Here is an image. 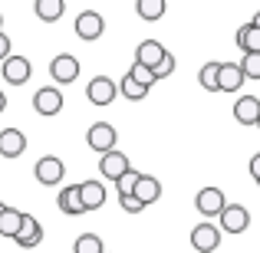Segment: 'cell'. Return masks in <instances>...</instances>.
<instances>
[{
  "mask_svg": "<svg viewBox=\"0 0 260 253\" xmlns=\"http://www.w3.org/2000/svg\"><path fill=\"white\" fill-rule=\"evenodd\" d=\"M86 141H89V148H92V152H99V158H102V155L115 152L119 132H115V128L109 125V122H95V125L86 132Z\"/></svg>",
  "mask_w": 260,
  "mask_h": 253,
  "instance_id": "1",
  "label": "cell"
},
{
  "mask_svg": "<svg viewBox=\"0 0 260 253\" xmlns=\"http://www.w3.org/2000/svg\"><path fill=\"white\" fill-rule=\"evenodd\" d=\"M50 76L56 86H70L79 79V59L73 56V53H59V56H53L50 63Z\"/></svg>",
  "mask_w": 260,
  "mask_h": 253,
  "instance_id": "2",
  "label": "cell"
},
{
  "mask_svg": "<svg viewBox=\"0 0 260 253\" xmlns=\"http://www.w3.org/2000/svg\"><path fill=\"white\" fill-rule=\"evenodd\" d=\"M191 247L198 253H214L221 247V227H214L211 221L194 224V230H191Z\"/></svg>",
  "mask_w": 260,
  "mask_h": 253,
  "instance_id": "3",
  "label": "cell"
},
{
  "mask_svg": "<svg viewBox=\"0 0 260 253\" xmlns=\"http://www.w3.org/2000/svg\"><path fill=\"white\" fill-rule=\"evenodd\" d=\"M194 204H198V214L201 217H221L224 210H228V201H224L221 188H201Z\"/></svg>",
  "mask_w": 260,
  "mask_h": 253,
  "instance_id": "4",
  "label": "cell"
},
{
  "mask_svg": "<svg viewBox=\"0 0 260 253\" xmlns=\"http://www.w3.org/2000/svg\"><path fill=\"white\" fill-rule=\"evenodd\" d=\"M128 171H132V165H128V158H125V155L119 152V148H115V152H109V155H102V158H99V174H102V177H109L112 184H119L122 177L128 174Z\"/></svg>",
  "mask_w": 260,
  "mask_h": 253,
  "instance_id": "5",
  "label": "cell"
},
{
  "mask_svg": "<svg viewBox=\"0 0 260 253\" xmlns=\"http://www.w3.org/2000/svg\"><path fill=\"white\" fill-rule=\"evenodd\" d=\"M0 73H4V83L23 86V83H30V76H33V63L26 56H10L7 63H0Z\"/></svg>",
  "mask_w": 260,
  "mask_h": 253,
  "instance_id": "6",
  "label": "cell"
},
{
  "mask_svg": "<svg viewBox=\"0 0 260 253\" xmlns=\"http://www.w3.org/2000/svg\"><path fill=\"white\" fill-rule=\"evenodd\" d=\"M119 92H122V89L115 86L109 76H95V79H89V86H86V95H89L92 105H109V102H115Z\"/></svg>",
  "mask_w": 260,
  "mask_h": 253,
  "instance_id": "7",
  "label": "cell"
},
{
  "mask_svg": "<svg viewBox=\"0 0 260 253\" xmlns=\"http://www.w3.org/2000/svg\"><path fill=\"white\" fill-rule=\"evenodd\" d=\"M102 30H106V20H102L99 10H83L76 17V37L86 40V43H92V40L102 37Z\"/></svg>",
  "mask_w": 260,
  "mask_h": 253,
  "instance_id": "8",
  "label": "cell"
},
{
  "mask_svg": "<svg viewBox=\"0 0 260 253\" xmlns=\"http://www.w3.org/2000/svg\"><path fill=\"white\" fill-rule=\"evenodd\" d=\"M33 174H37V181H40V184H46V188H56V184L63 181L66 168H63V161H59L56 155H46V158H40V161H37Z\"/></svg>",
  "mask_w": 260,
  "mask_h": 253,
  "instance_id": "9",
  "label": "cell"
},
{
  "mask_svg": "<svg viewBox=\"0 0 260 253\" xmlns=\"http://www.w3.org/2000/svg\"><path fill=\"white\" fill-rule=\"evenodd\" d=\"M217 221H221L224 234H244V230L250 227V214H247V207H241V204H228V210H224Z\"/></svg>",
  "mask_w": 260,
  "mask_h": 253,
  "instance_id": "10",
  "label": "cell"
},
{
  "mask_svg": "<svg viewBox=\"0 0 260 253\" xmlns=\"http://www.w3.org/2000/svg\"><path fill=\"white\" fill-rule=\"evenodd\" d=\"M33 109L37 115H56L63 109V92L56 86H46V89H37L33 92Z\"/></svg>",
  "mask_w": 260,
  "mask_h": 253,
  "instance_id": "11",
  "label": "cell"
},
{
  "mask_svg": "<svg viewBox=\"0 0 260 253\" xmlns=\"http://www.w3.org/2000/svg\"><path fill=\"white\" fill-rule=\"evenodd\" d=\"M165 56H168V50L158 43V40H142L139 50H135V63H139V66H148V69H158Z\"/></svg>",
  "mask_w": 260,
  "mask_h": 253,
  "instance_id": "12",
  "label": "cell"
},
{
  "mask_svg": "<svg viewBox=\"0 0 260 253\" xmlns=\"http://www.w3.org/2000/svg\"><path fill=\"white\" fill-rule=\"evenodd\" d=\"M26 152V135L20 128H4L0 132V155L4 158H20Z\"/></svg>",
  "mask_w": 260,
  "mask_h": 253,
  "instance_id": "13",
  "label": "cell"
},
{
  "mask_svg": "<svg viewBox=\"0 0 260 253\" xmlns=\"http://www.w3.org/2000/svg\"><path fill=\"white\" fill-rule=\"evenodd\" d=\"M234 119L241 125H260V99L257 95H241L234 102Z\"/></svg>",
  "mask_w": 260,
  "mask_h": 253,
  "instance_id": "14",
  "label": "cell"
},
{
  "mask_svg": "<svg viewBox=\"0 0 260 253\" xmlns=\"http://www.w3.org/2000/svg\"><path fill=\"white\" fill-rule=\"evenodd\" d=\"M40 240H43V227H40V221L33 214H23V227H20L17 234V247H40Z\"/></svg>",
  "mask_w": 260,
  "mask_h": 253,
  "instance_id": "15",
  "label": "cell"
},
{
  "mask_svg": "<svg viewBox=\"0 0 260 253\" xmlns=\"http://www.w3.org/2000/svg\"><path fill=\"white\" fill-rule=\"evenodd\" d=\"M79 197H83L86 210H99L106 204V184L102 181H83L79 184Z\"/></svg>",
  "mask_w": 260,
  "mask_h": 253,
  "instance_id": "16",
  "label": "cell"
},
{
  "mask_svg": "<svg viewBox=\"0 0 260 253\" xmlns=\"http://www.w3.org/2000/svg\"><path fill=\"white\" fill-rule=\"evenodd\" d=\"M56 204H59V210H63V214H70V217L86 214L83 197H79V184H73V188H63V191H59V194H56Z\"/></svg>",
  "mask_w": 260,
  "mask_h": 253,
  "instance_id": "17",
  "label": "cell"
},
{
  "mask_svg": "<svg viewBox=\"0 0 260 253\" xmlns=\"http://www.w3.org/2000/svg\"><path fill=\"white\" fill-rule=\"evenodd\" d=\"M244 83L247 76H244L241 63H221V92H237Z\"/></svg>",
  "mask_w": 260,
  "mask_h": 253,
  "instance_id": "18",
  "label": "cell"
},
{
  "mask_svg": "<svg viewBox=\"0 0 260 253\" xmlns=\"http://www.w3.org/2000/svg\"><path fill=\"white\" fill-rule=\"evenodd\" d=\"M135 197H139L142 204H155L161 197V181L158 177H152V174H142V181H139V188H135Z\"/></svg>",
  "mask_w": 260,
  "mask_h": 253,
  "instance_id": "19",
  "label": "cell"
},
{
  "mask_svg": "<svg viewBox=\"0 0 260 253\" xmlns=\"http://www.w3.org/2000/svg\"><path fill=\"white\" fill-rule=\"evenodd\" d=\"M33 10H37V17L43 20V23H56V20L63 17L66 4L63 0H33Z\"/></svg>",
  "mask_w": 260,
  "mask_h": 253,
  "instance_id": "20",
  "label": "cell"
},
{
  "mask_svg": "<svg viewBox=\"0 0 260 253\" xmlns=\"http://www.w3.org/2000/svg\"><path fill=\"white\" fill-rule=\"evenodd\" d=\"M237 46L244 50V56H247V53H260V30L254 23H244L241 30H237Z\"/></svg>",
  "mask_w": 260,
  "mask_h": 253,
  "instance_id": "21",
  "label": "cell"
},
{
  "mask_svg": "<svg viewBox=\"0 0 260 253\" xmlns=\"http://www.w3.org/2000/svg\"><path fill=\"white\" fill-rule=\"evenodd\" d=\"M198 83L208 92H221V63H204L198 73Z\"/></svg>",
  "mask_w": 260,
  "mask_h": 253,
  "instance_id": "22",
  "label": "cell"
},
{
  "mask_svg": "<svg viewBox=\"0 0 260 253\" xmlns=\"http://www.w3.org/2000/svg\"><path fill=\"white\" fill-rule=\"evenodd\" d=\"M135 10H139V17H142V20L155 23V20L165 17L168 4H165V0H135Z\"/></svg>",
  "mask_w": 260,
  "mask_h": 253,
  "instance_id": "23",
  "label": "cell"
},
{
  "mask_svg": "<svg viewBox=\"0 0 260 253\" xmlns=\"http://www.w3.org/2000/svg\"><path fill=\"white\" fill-rule=\"evenodd\" d=\"M20 227H23V214H20L17 207H7V210H4V217H0V234H4V237H13V240H17Z\"/></svg>",
  "mask_w": 260,
  "mask_h": 253,
  "instance_id": "24",
  "label": "cell"
},
{
  "mask_svg": "<svg viewBox=\"0 0 260 253\" xmlns=\"http://www.w3.org/2000/svg\"><path fill=\"white\" fill-rule=\"evenodd\" d=\"M73 253H109V250L102 247V237L99 234H79Z\"/></svg>",
  "mask_w": 260,
  "mask_h": 253,
  "instance_id": "25",
  "label": "cell"
},
{
  "mask_svg": "<svg viewBox=\"0 0 260 253\" xmlns=\"http://www.w3.org/2000/svg\"><path fill=\"white\" fill-rule=\"evenodd\" d=\"M119 89H122V95H125V99H132V102H142V99L148 95V89L142 86V83H135V79L128 76V73H125V79L119 83Z\"/></svg>",
  "mask_w": 260,
  "mask_h": 253,
  "instance_id": "26",
  "label": "cell"
},
{
  "mask_svg": "<svg viewBox=\"0 0 260 253\" xmlns=\"http://www.w3.org/2000/svg\"><path fill=\"white\" fill-rule=\"evenodd\" d=\"M139 181H142V174H139V171H128V174L125 177H122V181L119 184H115V191H119V197H128V194H135V188H139Z\"/></svg>",
  "mask_w": 260,
  "mask_h": 253,
  "instance_id": "27",
  "label": "cell"
},
{
  "mask_svg": "<svg viewBox=\"0 0 260 253\" xmlns=\"http://www.w3.org/2000/svg\"><path fill=\"white\" fill-rule=\"evenodd\" d=\"M128 76H132L135 83H142L145 89H152L155 83H158V79H155V69H148V66H139V63H135L132 69H128Z\"/></svg>",
  "mask_w": 260,
  "mask_h": 253,
  "instance_id": "28",
  "label": "cell"
},
{
  "mask_svg": "<svg viewBox=\"0 0 260 253\" xmlns=\"http://www.w3.org/2000/svg\"><path fill=\"white\" fill-rule=\"evenodd\" d=\"M241 69L247 79H260V53H247V56L241 59Z\"/></svg>",
  "mask_w": 260,
  "mask_h": 253,
  "instance_id": "29",
  "label": "cell"
},
{
  "mask_svg": "<svg viewBox=\"0 0 260 253\" xmlns=\"http://www.w3.org/2000/svg\"><path fill=\"white\" fill-rule=\"evenodd\" d=\"M119 204H122V210H128V214H142V210H145V204H142L135 194H128V197H119Z\"/></svg>",
  "mask_w": 260,
  "mask_h": 253,
  "instance_id": "30",
  "label": "cell"
},
{
  "mask_svg": "<svg viewBox=\"0 0 260 253\" xmlns=\"http://www.w3.org/2000/svg\"><path fill=\"white\" fill-rule=\"evenodd\" d=\"M172 73H175V56H172V53H168V56L161 59V66H158V69H155V79H168V76H172Z\"/></svg>",
  "mask_w": 260,
  "mask_h": 253,
  "instance_id": "31",
  "label": "cell"
},
{
  "mask_svg": "<svg viewBox=\"0 0 260 253\" xmlns=\"http://www.w3.org/2000/svg\"><path fill=\"white\" fill-rule=\"evenodd\" d=\"M7 59H10V37L0 33V63H7Z\"/></svg>",
  "mask_w": 260,
  "mask_h": 253,
  "instance_id": "32",
  "label": "cell"
},
{
  "mask_svg": "<svg viewBox=\"0 0 260 253\" xmlns=\"http://www.w3.org/2000/svg\"><path fill=\"white\" fill-rule=\"evenodd\" d=\"M250 174H254V181H257V188H260V152L250 158Z\"/></svg>",
  "mask_w": 260,
  "mask_h": 253,
  "instance_id": "33",
  "label": "cell"
},
{
  "mask_svg": "<svg viewBox=\"0 0 260 253\" xmlns=\"http://www.w3.org/2000/svg\"><path fill=\"white\" fill-rule=\"evenodd\" d=\"M4 109H7V95H4V89H0V115H4Z\"/></svg>",
  "mask_w": 260,
  "mask_h": 253,
  "instance_id": "34",
  "label": "cell"
},
{
  "mask_svg": "<svg viewBox=\"0 0 260 253\" xmlns=\"http://www.w3.org/2000/svg\"><path fill=\"white\" fill-rule=\"evenodd\" d=\"M250 23H254V26H257V30H260V10L254 13V20H250Z\"/></svg>",
  "mask_w": 260,
  "mask_h": 253,
  "instance_id": "35",
  "label": "cell"
},
{
  "mask_svg": "<svg viewBox=\"0 0 260 253\" xmlns=\"http://www.w3.org/2000/svg\"><path fill=\"white\" fill-rule=\"evenodd\" d=\"M4 210H7V204H4V201H0V217H4Z\"/></svg>",
  "mask_w": 260,
  "mask_h": 253,
  "instance_id": "36",
  "label": "cell"
},
{
  "mask_svg": "<svg viewBox=\"0 0 260 253\" xmlns=\"http://www.w3.org/2000/svg\"><path fill=\"white\" fill-rule=\"evenodd\" d=\"M0 33H4V13H0Z\"/></svg>",
  "mask_w": 260,
  "mask_h": 253,
  "instance_id": "37",
  "label": "cell"
},
{
  "mask_svg": "<svg viewBox=\"0 0 260 253\" xmlns=\"http://www.w3.org/2000/svg\"><path fill=\"white\" fill-rule=\"evenodd\" d=\"M257 128H260V125H257Z\"/></svg>",
  "mask_w": 260,
  "mask_h": 253,
  "instance_id": "38",
  "label": "cell"
}]
</instances>
